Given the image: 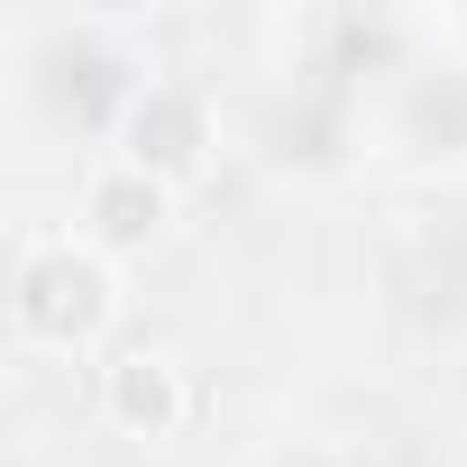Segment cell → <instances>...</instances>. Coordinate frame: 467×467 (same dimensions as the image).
Listing matches in <instances>:
<instances>
[{
  "instance_id": "cell-2",
  "label": "cell",
  "mask_w": 467,
  "mask_h": 467,
  "mask_svg": "<svg viewBox=\"0 0 467 467\" xmlns=\"http://www.w3.org/2000/svg\"><path fill=\"white\" fill-rule=\"evenodd\" d=\"M202 147H211V110L174 83H147L129 110V165H147L156 183H183V174H202Z\"/></svg>"
},
{
  "instance_id": "cell-4",
  "label": "cell",
  "mask_w": 467,
  "mask_h": 467,
  "mask_svg": "<svg viewBox=\"0 0 467 467\" xmlns=\"http://www.w3.org/2000/svg\"><path fill=\"white\" fill-rule=\"evenodd\" d=\"M101 403H110V421H119L129 440H165V431H183V412H192L183 367H174V358H147V348H129V358L101 367Z\"/></svg>"
},
{
  "instance_id": "cell-1",
  "label": "cell",
  "mask_w": 467,
  "mask_h": 467,
  "mask_svg": "<svg viewBox=\"0 0 467 467\" xmlns=\"http://www.w3.org/2000/svg\"><path fill=\"white\" fill-rule=\"evenodd\" d=\"M119 312V285H110V257L92 239H47L19 257V285H10V321L47 348H92Z\"/></svg>"
},
{
  "instance_id": "cell-3",
  "label": "cell",
  "mask_w": 467,
  "mask_h": 467,
  "mask_svg": "<svg viewBox=\"0 0 467 467\" xmlns=\"http://www.w3.org/2000/svg\"><path fill=\"white\" fill-rule=\"evenodd\" d=\"M165 202H174V183H156L147 165H110V174L83 183V239L101 257H129L165 229Z\"/></svg>"
}]
</instances>
